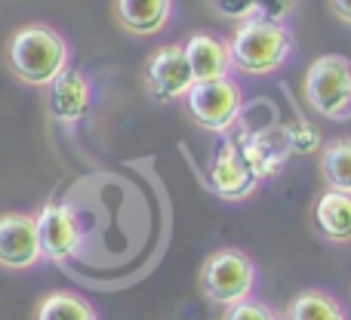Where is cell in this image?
Segmentation results:
<instances>
[{
    "mask_svg": "<svg viewBox=\"0 0 351 320\" xmlns=\"http://www.w3.org/2000/svg\"><path fill=\"white\" fill-rule=\"evenodd\" d=\"M6 68L22 84L47 90L53 80H59L71 68V47L49 25H22L6 40Z\"/></svg>",
    "mask_w": 351,
    "mask_h": 320,
    "instance_id": "1",
    "label": "cell"
},
{
    "mask_svg": "<svg viewBox=\"0 0 351 320\" xmlns=\"http://www.w3.org/2000/svg\"><path fill=\"white\" fill-rule=\"evenodd\" d=\"M228 53L237 71L253 74V77H268L287 65L293 53V34L284 22L247 19L231 34Z\"/></svg>",
    "mask_w": 351,
    "mask_h": 320,
    "instance_id": "2",
    "label": "cell"
},
{
    "mask_svg": "<svg viewBox=\"0 0 351 320\" xmlns=\"http://www.w3.org/2000/svg\"><path fill=\"white\" fill-rule=\"evenodd\" d=\"M302 99L327 121H351V62L346 56L315 59L302 77Z\"/></svg>",
    "mask_w": 351,
    "mask_h": 320,
    "instance_id": "3",
    "label": "cell"
},
{
    "mask_svg": "<svg viewBox=\"0 0 351 320\" xmlns=\"http://www.w3.org/2000/svg\"><path fill=\"white\" fill-rule=\"evenodd\" d=\"M256 286V265L241 249H216L200 265V290L210 302L231 308L250 299Z\"/></svg>",
    "mask_w": 351,
    "mask_h": 320,
    "instance_id": "4",
    "label": "cell"
},
{
    "mask_svg": "<svg viewBox=\"0 0 351 320\" xmlns=\"http://www.w3.org/2000/svg\"><path fill=\"white\" fill-rule=\"evenodd\" d=\"M182 102H185L188 117L210 133H228L243 114V93L231 77L194 84Z\"/></svg>",
    "mask_w": 351,
    "mask_h": 320,
    "instance_id": "5",
    "label": "cell"
},
{
    "mask_svg": "<svg viewBox=\"0 0 351 320\" xmlns=\"http://www.w3.org/2000/svg\"><path fill=\"white\" fill-rule=\"evenodd\" d=\"M194 86V74L182 43H164L145 62V90L154 102L170 105L188 96Z\"/></svg>",
    "mask_w": 351,
    "mask_h": 320,
    "instance_id": "6",
    "label": "cell"
},
{
    "mask_svg": "<svg viewBox=\"0 0 351 320\" xmlns=\"http://www.w3.org/2000/svg\"><path fill=\"white\" fill-rule=\"evenodd\" d=\"M37 234H40V253L49 262H65L77 253L84 231H80L77 212L68 204L47 200L37 212Z\"/></svg>",
    "mask_w": 351,
    "mask_h": 320,
    "instance_id": "7",
    "label": "cell"
},
{
    "mask_svg": "<svg viewBox=\"0 0 351 320\" xmlns=\"http://www.w3.org/2000/svg\"><path fill=\"white\" fill-rule=\"evenodd\" d=\"M43 259L37 216L31 212H3L0 216V268L28 271Z\"/></svg>",
    "mask_w": 351,
    "mask_h": 320,
    "instance_id": "8",
    "label": "cell"
},
{
    "mask_svg": "<svg viewBox=\"0 0 351 320\" xmlns=\"http://www.w3.org/2000/svg\"><path fill=\"white\" fill-rule=\"evenodd\" d=\"M259 175H256L253 163L243 158L241 145H234V142H225V145H219L216 158L210 163V188L219 194L222 200H231V204H237V200H247L256 194V188H259Z\"/></svg>",
    "mask_w": 351,
    "mask_h": 320,
    "instance_id": "9",
    "label": "cell"
},
{
    "mask_svg": "<svg viewBox=\"0 0 351 320\" xmlns=\"http://www.w3.org/2000/svg\"><path fill=\"white\" fill-rule=\"evenodd\" d=\"M93 108V86L84 71L68 68L59 80L47 86V111L59 123H77Z\"/></svg>",
    "mask_w": 351,
    "mask_h": 320,
    "instance_id": "10",
    "label": "cell"
},
{
    "mask_svg": "<svg viewBox=\"0 0 351 320\" xmlns=\"http://www.w3.org/2000/svg\"><path fill=\"white\" fill-rule=\"evenodd\" d=\"M114 22L133 37H154L170 25L173 0H114Z\"/></svg>",
    "mask_w": 351,
    "mask_h": 320,
    "instance_id": "11",
    "label": "cell"
},
{
    "mask_svg": "<svg viewBox=\"0 0 351 320\" xmlns=\"http://www.w3.org/2000/svg\"><path fill=\"white\" fill-rule=\"evenodd\" d=\"M185 56L188 65H191L194 84H210V80H222L231 74V53L228 43L219 40L213 34H191L185 43Z\"/></svg>",
    "mask_w": 351,
    "mask_h": 320,
    "instance_id": "12",
    "label": "cell"
},
{
    "mask_svg": "<svg viewBox=\"0 0 351 320\" xmlns=\"http://www.w3.org/2000/svg\"><path fill=\"white\" fill-rule=\"evenodd\" d=\"M315 228L330 243H351V194L324 191L315 200Z\"/></svg>",
    "mask_w": 351,
    "mask_h": 320,
    "instance_id": "13",
    "label": "cell"
},
{
    "mask_svg": "<svg viewBox=\"0 0 351 320\" xmlns=\"http://www.w3.org/2000/svg\"><path fill=\"white\" fill-rule=\"evenodd\" d=\"M241 151H243V158L253 163L256 175L268 179V175H274L284 167L287 154H290V145H287V136H284V130H280V133H253L243 142Z\"/></svg>",
    "mask_w": 351,
    "mask_h": 320,
    "instance_id": "14",
    "label": "cell"
},
{
    "mask_svg": "<svg viewBox=\"0 0 351 320\" xmlns=\"http://www.w3.org/2000/svg\"><path fill=\"white\" fill-rule=\"evenodd\" d=\"M31 320H99L96 308L71 290H53L34 305Z\"/></svg>",
    "mask_w": 351,
    "mask_h": 320,
    "instance_id": "15",
    "label": "cell"
},
{
    "mask_svg": "<svg viewBox=\"0 0 351 320\" xmlns=\"http://www.w3.org/2000/svg\"><path fill=\"white\" fill-rule=\"evenodd\" d=\"M321 175L327 191L351 194V136L330 139L321 148Z\"/></svg>",
    "mask_w": 351,
    "mask_h": 320,
    "instance_id": "16",
    "label": "cell"
},
{
    "mask_svg": "<svg viewBox=\"0 0 351 320\" xmlns=\"http://www.w3.org/2000/svg\"><path fill=\"white\" fill-rule=\"evenodd\" d=\"M284 320H346V308L324 290H302L290 299Z\"/></svg>",
    "mask_w": 351,
    "mask_h": 320,
    "instance_id": "17",
    "label": "cell"
},
{
    "mask_svg": "<svg viewBox=\"0 0 351 320\" xmlns=\"http://www.w3.org/2000/svg\"><path fill=\"white\" fill-rule=\"evenodd\" d=\"M222 320H278V317H274V311L268 308L265 302H259V299H243V302L225 308Z\"/></svg>",
    "mask_w": 351,
    "mask_h": 320,
    "instance_id": "18",
    "label": "cell"
},
{
    "mask_svg": "<svg viewBox=\"0 0 351 320\" xmlns=\"http://www.w3.org/2000/svg\"><path fill=\"white\" fill-rule=\"evenodd\" d=\"M210 6L225 19H237V22H247L256 16V0H210Z\"/></svg>",
    "mask_w": 351,
    "mask_h": 320,
    "instance_id": "19",
    "label": "cell"
},
{
    "mask_svg": "<svg viewBox=\"0 0 351 320\" xmlns=\"http://www.w3.org/2000/svg\"><path fill=\"white\" fill-rule=\"evenodd\" d=\"M299 0H256V16L253 19H265V22H284Z\"/></svg>",
    "mask_w": 351,
    "mask_h": 320,
    "instance_id": "20",
    "label": "cell"
},
{
    "mask_svg": "<svg viewBox=\"0 0 351 320\" xmlns=\"http://www.w3.org/2000/svg\"><path fill=\"white\" fill-rule=\"evenodd\" d=\"M330 10H333V16L339 19V22L351 25V0H327Z\"/></svg>",
    "mask_w": 351,
    "mask_h": 320,
    "instance_id": "21",
    "label": "cell"
}]
</instances>
